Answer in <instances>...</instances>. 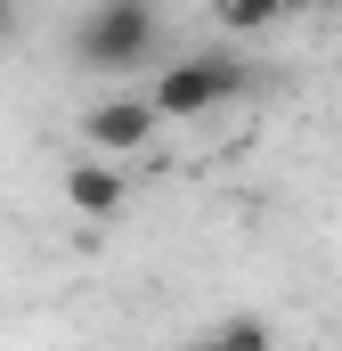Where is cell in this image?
I'll return each instance as SVG.
<instances>
[{
	"label": "cell",
	"mask_w": 342,
	"mask_h": 351,
	"mask_svg": "<svg viewBox=\"0 0 342 351\" xmlns=\"http://www.w3.org/2000/svg\"><path fill=\"white\" fill-rule=\"evenodd\" d=\"M122 196H131V188H122V172H114V164H98V156L66 172V204H74L82 221H114V213H122Z\"/></svg>",
	"instance_id": "4"
},
{
	"label": "cell",
	"mask_w": 342,
	"mask_h": 351,
	"mask_svg": "<svg viewBox=\"0 0 342 351\" xmlns=\"http://www.w3.org/2000/svg\"><path fill=\"white\" fill-rule=\"evenodd\" d=\"M220 351H269V319H220Z\"/></svg>",
	"instance_id": "6"
},
{
	"label": "cell",
	"mask_w": 342,
	"mask_h": 351,
	"mask_svg": "<svg viewBox=\"0 0 342 351\" xmlns=\"http://www.w3.org/2000/svg\"><path fill=\"white\" fill-rule=\"evenodd\" d=\"M8 33H16V8H8V0H0V41H8Z\"/></svg>",
	"instance_id": "7"
},
{
	"label": "cell",
	"mask_w": 342,
	"mask_h": 351,
	"mask_svg": "<svg viewBox=\"0 0 342 351\" xmlns=\"http://www.w3.org/2000/svg\"><path fill=\"white\" fill-rule=\"evenodd\" d=\"M155 49H163V16H155V8H139V0H106V8H90L82 25H74V58L98 66V74L147 66Z\"/></svg>",
	"instance_id": "1"
},
{
	"label": "cell",
	"mask_w": 342,
	"mask_h": 351,
	"mask_svg": "<svg viewBox=\"0 0 342 351\" xmlns=\"http://www.w3.org/2000/svg\"><path fill=\"white\" fill-rule=\"evenodd\" d=\"M155 123H163V114H155L147 98H98L82 114V139L98 147V164H106V156H139V147L155 139Z\"/></svg>",
	"instance_id": "3"
},
{
	"label": "cell",
	"mask_w": 342,
	"mask_h": 351,
	"mask_svg": "<svg viewBox=\"0 0 342 351\" xmlns=\"http://www.w3.org/2000/svg\"><path fill=\"white\" fill-rule=\"evenodd\" d=\"M187 351H220V335H196V343H187Z\"/></svg>",
	"instance_id": "8"
},
{
	"label": "cell",
	"mask_w": 342,
	"mask_h": 351,
	"mask_svg": "<svg viewBox=\"0 0 342 351\" xmlns=\"http://www.w3.org/2000/svg\"><path fill=\"white\" fill-rule=\"evenodd\" d=\"M237 90H245V66H237V58H220V49H204V58H171L163 74L147 82V106H155L163 123H196V114L228 106Z\"/></svg>",
	"instance_id": "2"
},
{
	"label": "cell",
	"mask_w": 342,
	"mask_h": 351,
	"mask_svg": "<svg viewBox=\"0 0 342 351\" xmlns=\"http://www.w3.org/2000/svg\"><path fill=\"white\" fill-rule=\"evenodd\" d=\"M212 25H220V33H269V25H277V0H220Z\"/></svg>",
	"instance_id": "5"
}]
</instances>
